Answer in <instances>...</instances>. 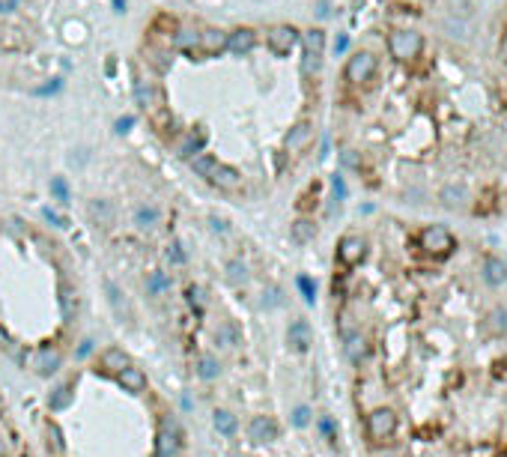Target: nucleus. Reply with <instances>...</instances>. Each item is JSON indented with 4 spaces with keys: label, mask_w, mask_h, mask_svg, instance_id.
Instances as JSON below:
<instances>
[{
    "label": "nucleus",
    "mask_w": 507,
    "mask_h": 457,
    "mask_svg": "<svg viewBox=\"0 0 507 457\" xmlns=\"http://www.w3.org/2000/svg\"><path fill=\"white\" fill-rule=\"evenodd\" d=\"M215 430L224 434V437H233L236 434V415L227 413V410H218L215 413Z\"/></svg>",
    "instance_id": "obj_31"
},
{
    "label": "nucleus",
    "mask_w": 507,
    "mask_h": 457,
    "mask_svg": "<svg viewBox=\"0 0 507 457\" xmlns=\"http://www.w3.org/2000/svg\"><path fill=\"white\" fill-rule=\"evenodd\" d=\"M346 45H349V39H346V36H337L334 51H337V54H344V51H346Z\"/></svg>",
    "instance_id": "obj_49"
},
{
    "label": "nucleus",
    "mask_w": 507,
    "mask_h": 457,
    "mask_svg": "<svg viewBox=\"0 0 507 457\" xmlns=\"http://www.w3.org/2000/svg\"><path fill=\"white\" fill-rule=\"evenodd\" d=\"M337 257H340V263L344 266H358L364 257H367V243L361 236H344L337 243Z\"/></svg>",
    "instance_id": "obj_9"
},
{
    "label": "nucleus",
    "mask_w": 507,
    "mask_h": 457,
    "mask_svg": "<svg viewBox=\"0 0 507 457\" xmlns=\"http://www.w3.org/2000/svg\"><path fill=\"white\" fill-rule=\"evenodd\" d=\"M215 164H218V159L212 156V152H197V156H192V171L197 173V176H203V180H206V176L212 173V168Z\"/></svg>",
    "instance_id": "obj_27"
},
{
    "label": "nucleus",
    "mask_w": 507,
    "mask_h": 457,
    "mask_svg": "<svg viewBox=\"0 0 507 457\" xmlns=\"http://www.w3.org/2000/svg\"><path fill=\"white\" fill-rule=\"evenodd\" d=\"M173 42L180 45V48H185V51H194V48H197V33H194V30H180Z\"/></svg>",
    "instance_id": "obj_37"
},
{
    "label": "nucleus",
    "mask_w": 507,
    "mask_h": 457,
    "mask_svg": "<svg viewBox=\"0 0 507 457\" xmlns=\"http://www.w3.org/2000/svg\"><path fill=\"white\" fill-rule=\"evenodd\" d=\"M134 224H137V227H144V231L156 227V224H158V209H156V207H137V212H134Z\"/></svg>",
    "instance_id": "obj_33"
},
{
    "label": "nucleus",
    "mask_w": 507,
    "mask_h": 457,
    "mask_svg": "<svg viewBox=\"0 0 507 457\" xmlns=\"http://www.w3.org/2000/svg\"><path fill=\"white\" fill-rule=\"evenodd\" d=\"M125 365H132V362H129V355H125L123 350H105V355H101V371L105 374L117 377Z\"/></svg>",
    "instance_id": "obj_22"
},
{
    "label": "nucleus",
    "mask_w": 507,
    "mask_h": 457,
    "mask_svg": "<svg viewBox=\"0 0 507 457\" xmlns=\"http://www.w3.org/2000/svg\"><path fill=\"white\" fill-rule=\"evenodd\" d=\"M442 28H445L453 39H460V42H465V39H472V28L465 24V18H453V16H448L445 21H442Z\"/></svg>",
    "instance_id": "obj_25"
},
{
    "label": "nucleus",
    "mask_w": 507,
    "mask_h": 457,
    "mask_svg": "<svg viewBox=\"0 0 507 457\" xmlns=\"http://www.w3.org/2000/svg\"><path fill=\"white\" fill-rule=\"evenodd\" d=\"M293 425L296 427L311 425V410H308V406H296V410H293Z\"/></svg>",
    "instance_id": "obj_40"
},
{
    "label": "nucleus",
    "mask_w": 507,
    "mask_h": 457,
    "mask_svg": "<svg viewBox=\"0 0 507 457\" xmlns=\"http://www.w3.org/2000/svg\"><path fill=\"white\" fill-rule=\"evenodd\" d=\"M51 437H54V449L60 451V449H63V442H60V430H57V427H51Z\"/></svg>",
    "instance_id": "obj_50"
},
{
    "label": "nucleus",
    "mask_w": 507,
    "mask_h": 457,
    "mask_svg": "<svg viewBox=\"0 0 507 457\" xmlns=\"http://www.w3.org/2000/svg\"><path fill=\"white\" fill-rule=\"evenodd\" d=\"M301 45H304V57H301V72L308 75H316L323 66V54H325V33L320 28H311L308 33L301 36Z\"/></svg>",
    "instance_id": "obj_2"
},
{
    "label": "nucleus",
    "mask_w": 507,
    "mask_h": 457,
    "mask_svg": "<svg viewBox=\"0 0 507 457\" xmlns=\"http://www.w3.org/2000/svg\"><path fill=\"white\" fill-rule=\"evenodd\" d=\"M117 383L125 391H132V395H141V391L146 389V374L141 371V367H134V365H125L123 371L117 374Z\"/></svg>",
    "instance_id": "obj_15"
},
{
    "label": "nucleus",
    "mask_w": 507,
    "mask_h": 457,
    "mask_svg": "<svg viewBox=\"0 0 507 457\" xmlns=\"http://www.w3.org/2000/svg\"><path fill=\"white\" fill-rule=\"evenodd\" d=\"M212 227H215V231H221V233H224V231H227V221H221V219H212Z\"/></svg>",
    "instance_id": "obj_51"
},
{
    "label": "nucleus",
    "mask_w": 507,
    "mask_h": 457,
    "mask_svg": "<svg viewBox=\"0 0 507 457\" xmlns=\"http://www.w3.org/2000/svg\"><path fill=\"white\" fill-rule=\"evenodd\" d=\"M289 236H293V243L304 245V243H313V236H316V224L311 219H296L293 224H289Z\"/></svg>",
    "instance_id": "obj_21"
},
{
    "label": "nucleus",
    "mask_w": 507,
    "mask_h": 457,
    "mask_svg": "<svg viewBox=\"0 0 507 457\" xmlns=\"http://www.w3.org/2000/svg\"><path fill=\"white\" fill-rule=\"evenodd\" d=\"M489 320H492L489 326H496V332H504V326H507V314L504 311H492Z\"/></svg>",
    "instance_id": "obj_43"
},
{
    "label": "nucleus",
    "mask_w": 507,
    "mask_h": 457,
    "mask_svg": "<svg viewBox=\"0 0 507 457\" xmlns=\"http://www.w3.org/2000/svg\"><path fill=\"white\" fill-rule=\"evenodd\" d=\"M75 305H78V293H75V287H72L69 281H63V284H60V308H63V314L72 317V314H75Z\"/></svg>",
    "instance_id": "obj_29"
},
{
    "label": "nucleus",
    "mask_w": 507,
    "mask_h": 457,
    "mask_svg": "<svg viewBox=\"0 0 507 457\" xmlns=\"http://www.w3.org/2000/svg\"><path fill=\"white\" fill-rule=\"evenodd\" d=\"M206 180H209L215 188H221V192H236V188L242 185V173H239L233 164H221V162H218Z\"/></svg>",
    "instance_id": "obj_11"
},
{
    "label": "nucleus",
    "mask_w": 507,
    "mask_h": 457,
    "mask_svg": "<svg viewBox=\"0 0 507 457\" xmlns=\"http://www.w3.org/2000/svg\"><path fill=\"white\" fill-rule=\"evenodd\" d=\"M134 99L149 117H158V114L164 111V93L152 81H137L134 84Z\"/></svg>",
    "instance_id": "obj_7"
},
{
    "label": "nucleus",
    "mask_w": 507,
    "mask_h": 457,
    "mask_svg": "<svg viewBox=\"0 0 507 457\" xmlns=\"http://www.w3.org/2000/svg\"><path fill=\"white\" fill-rule=\"evenodd\" d=\"M346 355H349V362H361L367 355V341L361 335H349L346 338Z\"/></svg>",
    "instance_id": "obj_32"
},
{
    "label": "nucleus",
    "mask_w": 507,
    "mask_h": 457,
    "mask_svg": "<svg viewBox=\"0 0 507 457\" xmlns=\"http://www.w3.org/2000/svg\"><path fill=\"white\" fill-rule=\"evenodd\" d=\"M90 350H93V341H84V344H81V350H78V353H81V355H87V353H90Z\"/></svg>",
    "instance_id": "obj_52"
},
{
    "label": "nucleus",
    "mask_w": 507,
    "mask_h": 457,
    "mask_svg": "<svg viewBox=\"0 0 507 457\" xmlns=\"http://www.w3.org/2000/svg\"><path fill=\"white\" fill-rule=\"evenodd\" d=\"M227 278H230V284H245L248 281V269H245V263H239V260H230L227 263Z\"/></svg>",
    "instance_id": "obj_35"
},
{
    "label": "nucleus",
    "mask_w": 507,
    "mask_h": 457,
    "mask_svg": "<svg viewBox=\"0 0 507 457\" xmlns=\"http://www.w3.org/2000/svg\"><path fill=\"white\" fill-rule=\"evenodd\" d=\"M108 296H111V305L117 308V314L123 317V311H125V299H123V293H120V287L108 281Z\"/></svg>",
    "instance_id": "obj_39"
},
{
    "label": "nucleus",
    "mask_w": 507,
    "mask_h": 457,
    "mask_svg": "<svg viewBox=\"0 0 507 457\" xmlns=\"http://www.w3.org/2000/svg\"><path fill=\"white\" fill-rule=\"evenodd\" d=\"M263 305H269V308L281 305V290H277V287H269V293H263Z\"/></svg>",
    "instance_id": "obj_42"
},
{
    "label": "nucleus",
    "mask_w": 507,
    "mask_h": 457,
    "mask_svg": "<svg viewBox=\"0 0 507 457\" xmlns=\"http://www.w3.org/2000/svg\"><path fill=\"white\" fill-rule=\"evenodd\" d=\"M200 296H203V293H200V287H188V302H192L197 311L203 308V299H200Z\"/></svg>",
    "instance_id": "obj_46"
},
{
    "label": "nucleus",
    "mask_w": 507,
    "mask_h": 457,
    "mask_svg": "<svg viewBox=\"0 0 507 457\" xmlns=\"http://www.w3.org/2000/svg\"><path fill=\"white\" fill-rule=\"evenodd\" d=\"M215 338H218V344L224 350H233V347L242 344V329H239L233 320H227V323L218 326V335H215Z\"/></svg>",
    "instance_id": "obj_20"
},
{
    "label": "nucleus",
    "mask_w": 507,
    "mask_h": 457,
    "mask_svg": "<svg viewBox=\"0 0 507 457\" xmlns=\"http://www.w3.org/2000/svg\"><path fill=\"white\" fill-rule=\"evenodd\" d=\"M311 141H313V123L301 120V123H296L293 129L287 132V138H284V150H287V152H293V156H299L301 150H308Z\"/></svg>",
    "instance_id": "obj_10"
},
{
    "label": "nucleus",
    "mask_w": 507,
    "mask_h": 457,
    "mask_svg": "<svg viewBox=\"0 0 507 457\" xmlns=\"http://www.w3.org/2000/svg\"><path fill=\"white\" fill-rule=\"evenodd\" d=\"M218 371H221V365H218V359H215V355L203 353L200 359H197V374H200L203 379H215V377H218Z\"/></svg>",
    "instance_id": "obj_30"
},
{
    "label": "nucleus",
    "mask_w": 507,
    "mask_h": 457,
    "mask_svg": "<svg viewBox=\"0 0 507 457\" xmlns=\"http://www.w3.org/2000/svg\"><path fill=\"white\" fill-rule=\"evenodd\" d=\"M18 9V0H0V12L4 16H9V12H15Z\"/></svg>",
    "instance_id": "obj_48"
},
{
    "label": "nucleus",
    "mask_w": 507,
    "mask_h": 457,
    "mask_svg": "<svg viewBox=\"0 0 507 457\" xmlns=\"http://www.w3.org/2000/svg\"><path fill=\"white\" fill-rule=\"evenodd\" d=\"M197 48L203 54H218V51L227 48V33L224 30H215V28H206L197 33Z\"/></svg>",
    "instance_id": "obj_16"
},
{
    "label": "nucleus",
    "mask_w": 507,
    "mask_h": 457,
    "mask_svg": "<svg viewBox=\"0 0 507 457\" xmlns=\"http://www.w3.org/2000/svg\"><path fill=\"white\" fill-rule=\"evenodd\" d=\"M203 144H206V132H203V129H194V132H188V135L182 138L176 150H180V156H182V159H192V156H197V152L203 150Z\"/></svg>",
    "instance_id": "obj_19"
},
{
    "label": "nucleus",
    "mask_w": 507,
    "mask_h": 457,
    "mask_svg": "<svg viewBox=\"0 0 507 457\" xmlns=\"http://www.w3.org/2000/svg\"><path fill=\"white\" fill-rule=\"evenodd\" d=\"M152 457H180V430H176L173 422H161Z\"/></svg>",
    "instance_id": "obj_8"
},
{
    "label": "nucleus",
    "mask_w": 507,
    "mask_h": 457,
    "mask_svg": "<svg viewBox=\"0 0 507 457\" xmlns=\"http://www.w3.org/2000/svg\"><path fill=\"white\" fill-rule=\"evenodd\" d=\"M453 233L448 231V227H442V224H430L421 231V248L427 254H433V257H448V254L453 251Z\"/></svg>",
    "instance_id": "obj_3"
},
{
    "label": "nucleus",
    "mask_w": 507,
    "mask_h": 457,
    "mask_svg": "<svg viewBox=\"0 0 507 457\" xmlns=\"http://www.w3.org/2000/svg\"><path fill=\"white\" fill-rule=\"evenodd\" d=\"M51 195H54L60 203H69V185H66V180L63 176H51Z\"/></svg>",
    "instance_id": "obj_36"
},
{
    "label": "nucleus",
    "mask_w": 507,
    "mask_h": 457,
    "mask_svg": "<svg viewBox=\"0 0 507 457\" xmlns=\"http://www.w3.org/2000/svg\"><path fill=\"white\" fill-rule=\"evenodd\" d=\"M248 437H251L254 442H272V439H277V422H275L272 415H257V418H251Z\"/></svg>",
    "instance_id": "obj_14"
},
{
    "label": "nucleus",
    "mask_w": 507,
    "mask_h": 457,
    "mask_svg": "<svg viewBox=\"0 0 507 457\" xmlns=\"http://www.w3.org/2000/svg\"><path fill=\"white\" fill-rule=\"evenodd\" d=\"M132 126H134V117H120L117 120V132L125 135V132H132Z\"/></svg>",
    "instance_id": "obj_47"
},
{
    "label": "nucleus",
    "mask_w": 507,
    "mask_h": 457,
    "mask_svg": "<svg viewBox=\"0 0 507 457\" xmlns=\"http://www.w3.org/2000/svg\"><path fill=\"white\" fill-rule=\"evenodd\" d=\"M146 63L152 69H158V72H168L170 69V51H164V48H156V45H146Z\"/></svg>",
    "instance_id": "obj_24"
},
{
    "label": "nucleus",
    "mask_w": 507,
    "mask_h": 457,
    "mask_svg": "<svg viewBox=\"0 0 507 457\" xmlns=\"http://www.w3.org/2000/svg\"><path fill=\"white\" fill-rule=\"evenodd\" d=\"M0 457H6V442H4V437H0Z\"/></svg>",
    "instance_id": "obj_53"
},
{
    "label": "nucleus",
    "mask_w": 507,
    "mask_h": 457,
    "mask_svg": "<svg viewBox=\"0 0 507 457\" xmlns=\"http://www.w3.org/2000/svg\"><path fill=\"white\" fill-rule=\"evenodd\" d=\"M90 215H93L99 224H111V221H113V209H111L108 200H93V203H90Z\"/></svg>",
    "instance_id": "obj_34"
},
{
    "label": "nucleus",
    "mask_w": 507,
    "mask_h": 457,
    "mask_svg": "<svg viewBox=\"0 0 507 457\" xmlns=\"http://www.w3.org/2000/svg\"><path fill=\"white\" fill-rule=\"evenodd\" d=\"M373 72H376V54H373V51H355V54L346 60V69H344L349 84L370 81Z\"/></svg>",
    "instance_id": "obj_5"
},
{
    "label": "nucleus",
    "mask_w": 507,
    "mask_h": 457,
    "mask_svg": "<svg viewBox=\"0 0 507 457\" xmlns=\"http://www.w3.org/2000/svg\"><path fill=\"white\" fill-rule=\"evenodd\" d=\"M296 284H299V290H301L304 302H308V305H313V299H316V287H313V281H311V278H308V275H299V281H296Z\"/></svg>",
    "instance_id": "obj_38"
},
{
    "label": "nucleus",
    "mask_w": 507,
    "mask_h": 457,
    "mask_svg": "<svg viewBox=\"0 0 507 457\" xmlns=\"http://www.w3.org/2000/svg\"><path fill=\"white\" fill-rule=\"evenodd\" d=\"M379 457H394V454H379Z\"/></svg>",
    "instance_id": "obj_55"
},
{
    "label": "nucleus",
    "mask_w": 507,
    "mask_h": 457,
    "mask_svg": "<svg viewBox=\"0 0 507 457\" xmlns=\"http://www.w3.org/2000/svg\"><path fill=\"white\" fill-rule=\"evenodd\" d=\"M388 51H391V57H394V60L409 63L415 57H421L424 36L415 33V30H394V33L388 36Z\"/></svg>",
    "instance_id": "obj_1"
},
{
    "label": "nucleus",
    "mask_w": 507,
    "mask_h": 457,
    "mask_svg": "<svg viewBox=\"0 0 507 457\" xmlns=\"http://www.w3.org/2000/svg\"><path fill=\"white\" fill-rule=\"evenodd\" d=\"M254 45H257V30L254 28H236V30L227 33V51L236 54V57L248 54Z\"/></svg>",
    "instance_id": "obj_13"
},
{
    "label": "nucleus",
    "mask_w": 507,
    "mask_h": 457,
    "mask_svg": "<svg viewBox=\"0 0 507 457\" xmlns=\"http://www.w3.org/2000/svg\"><path fill=\"white\" fill-rule=\"evenodd\" d=\"M75 386L72 383H63V386H57V391L51 395V401H48V406L54 413H60V410H66V406L72 403V398H75V391H72Z\"/></svg>",
    "instance_id": "obj_26"
},
{
    "label": "nucleus",
    "mask_w": 507,
    "mask_h": 457,
    "mask_svg": "<svg viewBox=\"0 0 507 457\" xmlns=\"http://www.w3.org/2000/svg\"><path fill=\"white\" fill-rule=\"evenodd\" d=\"M484 281L489 287H501L507 284V263L501 257H487L484 260Z\"/></svg>",
    "instance_id": "obj_17"
},
{
    "label": "nucleus",
    "mask_w": 507,
    "mask_h": 457,
    "mask_svg": "<svg viewBox=\"0 0 507 457\" xmlns=\"http://www.w3.org/2000/svg\"><path fill=\"white\" fill-rule=\"evenodd\" d=\"M501 57H504V63H507V39H504V45H501Z\"/></svg>",
    "instance_id": "obj_54"
},
{
    "label": "nucleus",
    "mask_w": 507,
    "mask_h": 457,
    "mask_svg": "<svg viewBox=\"0 0 507 457\" xmlns=\"http://www.w3.org/2000/svg\"><path fill=\"white\" fill-rule=\"evenodd\" d=\"M367 434H370L373 442H388L391 437L397 434V413L388 410V406H379L367 415Z\"/></svg>",
    "instance_id": "obj_4"
},
{
    "label": "nucleus",
    "mask_w": 507,
    "mask_h": 457,
    "mask_svg": "<svg viewBox=\"0 0 507 457\" xmlns=\"http://www.w3.org/2000/svg\"><path fill=\"white\" fill-rule=\"evenodd\" d=\"M170 290V275L168 272H152L146 278V293L149 296H161V293H168Z\"/></svg>",
    "instance_id": "obj_28"
},
{
    "label": "nucleus",
    "mask_w": 507,
    "mask_h": 457,
    "mask_svg": "<svg viewBox=\"0 0 507 457\" xmlns=\"http://www.w3.org/2000/svg\"><path fill=\"white\" fill-rule=\"evenodd\" d=\"M265 42H269V51L275 57H287L299 42V30L293 24H277V28H272L265 33Z\"/></svg>",
    "instance_id": "obj_6"
},
{
    "label": "nucleus",
    "mask_w": 507,
    "mask_h": 457,
    "mask_svg": "<svg viewBox=\"0 0 507 457\" xmlns=\"http://www.w3.org/2000/svg\"><path fill=\"white\" fill-rule=\"evenodd\" d=\"M287 344L293 353H308L311 344H313V332H311V326L308 320H293L287 329Z\"/></svg>",
    "instance_id": "obj_12"
},
{
    "label": "nucleus",
    "mask_w": 507,
    "mask_h": 457,
    "mask_svg": "<svg viewBox=\"0 0 507 457\" xmlns=\"http://www.w3.org/2000/svg\"><path fill=\"white\" fill-rule=\"evenodd\" d=\"M332 188H334V197H337V203L346 197V183H344V176H340V173H334V176H332Z\"/></svg>",
    "instance_id": "obj_41"
},
{
    "label": "nucleus",
    "mask_w": 507,
    "mask_h": 457,
    "mask_svg": "<svg viewBox=\"0 0 507 457\" xmlns=\"http://www.w3.org/2000/svg\"><path fill=\"white\" fill-rule=\"evenodd\" d=\"M439 197H442V203H445V207H451V209H460L463 203L468 200V192L463 185H445L439 192Z\"/></svg>",
    "instance_id": "obj_23"
},
{
    "label": "nucleus",
    "mask_w": 507,
    "mask_h": 457,
    "mask_svg": "<svg viewBox=\"0 0 507 457\" xmlns=\"http://www.w3.org/2000/svg\"><path fill=\"white\" fill-rule=\"evenodd\" d=\"M60 350L57 347H42L39 353H36V374H42V377H51L60 367Z\"/></svg>",
    "instance_id": "obj_18"
},
{
    "label": "nucleus",
    "mask_w": 507,
    "mask_h": 457,
    "mask_svg": "<svg viewBox=\"0 0 507 457\" xmlns=\"http://www.w3.org/2000/svg\"><path fill=\"white\" fill-rule=\"evenodd\" d=\"M42 215H45V221H51L54 227H66V219H63V215H57L54 209H48V207H45V209H42Z\"/></svg>",
    "instance_id": "obj_44"
},
{
    "label": "nucleus",
    "mask_w": 507,
    "mask_h": 457,
    "mask_svg": "<svg viewBox=\"0 0 507 457\" xmlns=\"http://www.w3.org/2000/svg\"><path fill=\"white\" fill-rule=\"evenodd\" d=\"M168 260H173V263H182V260H185V251H182L180 243H173V245L168 248Z\"/></svg>",
    "instance_id": "obj_45"
}]
</instances>
